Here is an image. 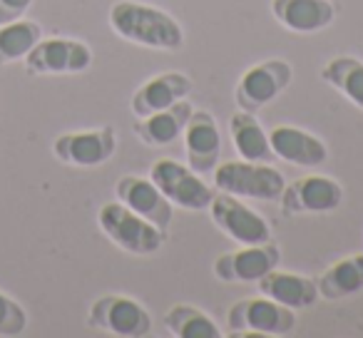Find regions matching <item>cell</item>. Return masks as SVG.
I'll use <instances>...</instances> for the list:
<instances>
[{"label":"cell","mask_w":363,"mask_h":338,"mask_svg":"<svg viewBox=\"0 0 363 338\" xmlns=\"http://www.w3.org/2000/svg\"><path fill=\"white\" fill-rule=\"evenodd\" d=\"M269 8L286 30L298 35L321 33L336 21V6L331 0H269Z\"/></svg>","instance_id":"17"},{"label":"cell","mask_w":363,"mask_h":338,"mask_svg":"<svg viewBox=\"0 0 363 338\" xmlns=\"http://www.w3.org/2000/svg\"><path fill=\"white\" fill-rule=\"evenodd\" d=\"M43 40V28L35 21H13L0 26V67L26 60V55Z\"/></svg>","instance_id":"24"},{"label":"cell","mask_w":363,"mask_h":338,"mask_svg":"<svg viewBox=\"0 0 363 338\" xmlns=\"http://www.w3.org/2000/svg\"><path fill=\"white\" fill-rule=\"evenodd\" d=\"M115 194H117V202L130 207L132 212L145 217L147 222H152L155 227H160L167 232V227L172 224L174 207H172V202L162 194V189L157 187L150 177L125 174V177L117 179Z\"/></svg>","instance_id":"13"},{"label":"cell","mask_w":363,"mask_h":338,"mask_svg":"<svg viewBox=\"0 0 363 338\" xmlns=\"http://www.w3.org/2000/svg\"><path fill=\"white\" fill-rule=\"evenodd\" d=\"M164 326L177 338H222V328L212 316L189 303H174L164 313Z\"/></svg>","instance_id":"23"},{"label":"cell","mask_w":363,"mask_h":338,"mask_svg":"<svg viewBox=\"0 0 363 338\" xmlns=\"http://www.w3.org/2000/svg\"><path fill=\"white\" fill-rule=\"evenodd\" d=\"M281 252L269 239L264 244H249L237 252H224L214 261V276L224 283H257L264 274L279 266Z\"/></svg>","instance_id":"12"},{"label":"cell","mask_w":363,"mask_h":338,"mask_svg":"<svg viewBox=\"0 0 363 338\" xmlns=\"http://www.w3.org/2000/svg\"><path fill=\"white\" fill-rule=\"evenodd\" d=\"M343 202V187L326 174H303L284 187L279 204L289 217L336 212Z\"/></svg>","instance_id":"9"},{"label":"cell","mask_w":363,"mask_h":338,"mask_svg":"<svg viewBox=\"0 0 363 338\" xmlns=\"http://www.w3.org/2000/svg\"><path fill=\"white\" fill-rule=\"evenodd\" d=\"M294 80V67L286 60H262L252 65L237 82L234 90V100H237L239 110L247 112H262L267 105H272Z\"/></svg>","instance_id":"8"},{"label":"cell","mask_w":363,"mask_h":338,"mask_svg":"<svg viewBox=\"0 0 363 338\" xmlns=\"http://www.w3.org/2000/svg\"><path fill=\"white\" fill-rule=\"evenodd\" d=\"M321 80L363 110V60L356 55H336L321 67Z\"/></svg>","instance_id":"22"},{"label":"cell","mask_w":363,"mask_h":338,"mask_svg":"<svg viewBox=\"0 0 363 338\" xmlns=\"http://www.w3.org/2000/svg\"><path fill=\"white\" fill-rule=\"evenodd\" d=\"M212 184L217 192H227L242 199L279 202L286 179L269 162L229 159L212 169Z\"/></svg>","instance_id":"2"},{"label":"cell","mask_w":363,"mask_h":338,"mask_svg":"<svg viewBox=\"0 0 363 338\" xmlns=\"http://www.w3.org/2000/svg\"><path fill=\"white\" fill-rule=\"evenodd\" d=\"M87 326L117 338H142L152 331V316L137 298L107 293L92 301L87 311Z\"/></svg>","instance_id":"7"},{"label":"cell","mask_w":363,"mask_h":338,"mask_svg":"<svg viewBox=\"0 0 363 338\" xmlns=\"http://www.w3.org/2000/svg\"><path fill=\"white\" fill-rule=\"evenodd\" d=\"M150 179L162 189L172 207L189 209V212H204L212 204L217 189L209 187L189 164H182L177 159H157L150 167Z\"/></svg>","instance_id":"5"},{"label":"cell","mask_w":363,"mask_h":338,"mask_svg":"<svg viewBox=\"0 0 363 338\" xmlns=\"http://www.w3.org/2000/svg\"><path fill=\"white\" fill-rule=\"evenodd\" d=\"M97 224L115 247H120L127 254H135V257H152L167 242L164 229L155 227L122 202L102 204L97 212Z\"/></svg>","instance_id":"3"},{"label":"cell","mask_w":363,"mask_h":338,"mask_svg":"<svg viewBox=\"0 0 363 338\" xmlns=\"http://www.w3.org/2000/svg\"><path fill=\"white\" fill-rule=\"evenodd\" d=\"M214 227L227 234L234 244L249 247V244H264L272 239V227L259 212H254L242 197L227 192H214L212 204L207 207Z\"/></svg>","instance_id":"6"},{"label":"cell","mask_w":363,"mask_h":338,"mask_svg":"<svg viewBox=\"0 0 363 338\" xmlns=\"http://www.w3.org/2000/svg\"><path fill=\"white\" fill-rule=\"evenodd\" d=\"M182 137H184L187 164L197 174L212 172L214 167L219 164V154H222V132H219V125L212 112L194 110L189 115V122L184 127V132H182Z\"/></svg>","instance_id":"14"},{"label":"cell","mask_w":363,"mask_h":338,"mask_svg":"<svg viewBox=\"0 0 363 338\" xmlns=\"http://www.w3.org/2000/svg\"><path fill=\"white\" fill-rule=\"evenodd\" d=\"M90 65V45L72 38H43L26 55L28 75H77Z\"/></svg>","instance_id":"10"},{"label":"cell","mask_w":363,"mask_h":338,"mask_svg":"<svg viewBox=\"0 0 363 338\" xmlns=\"http://www.w3.org/2000/svg\"><path fill=\"white\" fill-rule=\"evenodd\" d=\"M110 28L127 43L150 50L177 52L184 47V30L167 11L140 0H117L110 8Z\"/></svg>","instance_id":"1"},{"label":"cell","mask_w":363,"mask_h":338,"mask_svg":"<svg viewBox=\"0 0 363 338\" xmlns=\"http://www.w3.org/2000/svg\"><path fill=\"white\" fill-rule=\"evenodd\" d=\"M259 293L274 298L277 303L289 308H311L318 301V286L313 278L301 276V274L294 271H279L272 269L269 274H264L257 281Z\"/></svg>","instance_id":"19"},{"label":"cell","mask_w":363,"mask_h":338,"mask_svg":"<svg viewBox=\"0 0 363 338\" xmlns=\"http://www.w3.org/2000/svg\"><path fill=\"white\" fill-rule=\"evenodd\" d=\"M117 152V132L115 127H97L85 132H65L52 142V154L62 164L92 169L110 162Z\"/></svg>","instance_id":"11"},{"label":"cell","mask_w":363,"mask_h":338,"mask_svg":"<svg viewBox=\"0 0 363 338\" xmlns=\"http://www.w3.org/2000/svg\"><path fill=\"white\" fill-rule=\"evenodd\" d=\"M30 6H33V0H0V26L21 21Z\"/></svg>","instance_id":"26"},{"label":"cell","mask_w":363,"mask_h":338,"mask_svg":"<svg viewBox=\"0 0 363 338\" xmlns=\"http://www.w3.org/2000/svg\"><path fill=\"white\" fill-rule=\"evenodd\" d=\"M296 328L294 308L269 296L239 298L227 311V331L232 336H289Z\"/></svg>","instance_id":"4"},{"label":"cell","mask_w":363,"mask_h":338,"mask_svg":"<svg viewBox=\"0 0 363 338\" xmlns=\"http://www.w3.org/2000/svg\"><path fill=\"white\" fill-rule=\"evenodd\" d=\"M316 286L318 298H326V301H341L363 291V254H351L333 261L316 278Z\"/></svg>","instance_id":"21"},{"label":"cell","mask_w":363,"mask_h":338,"mask_svg":"<svg viewBox=\"0 0 363 338\" xmlns=\"http://www.w3.org/2000/svg\"><path fill=\"white\" fill-rule=\"evenodd\" d=\"M28 328V313L13 296L0 291V336L13 338L26 333Z\"/></svg>","instance_id":"25"},{"label":"cell","mask_w":363,"mask_h":338,"mask_svg":"<svg viewBox=\"0 0 363 338\" xmlns=\"http://www.w3.org/2000/svg\"><path fill=\"white\" fill-rule=\"evenodd\" d=\"M274 157L296 167H321L328 159V147L313 132L294 125H277L269 130Z\"/></svg>","instance_id":"15"},{"label":"cell","mask_w":363,"mask_h":338,"mask_svg":"<svg viewBox=\"0 0 363 338\" xmlns=\"http://www.w3.org/2000/svg\"><path fill=\"white\" fill-rule=\"evenodd\" d=\"M189 92H192V77L184 75V72H162V75L150 77L147 82H142L135 90L130 100L132 115L137 120L152 115L157 110H164V107L174 105L179 100H187Z\"/></svg>","instance_id":"16"},{"label":"cell","mask_w":363,"mask_h":338,"mask_svg":"<svg viewBox=\"0 0 363 338\" xmlns=\"http://www.w3.org/2000/svg\"><path fill=\"white\" fill-rule=\"evenodd\" d=\"M194 112V105L189 100H179L174 105L157 110L152 115L142 117L135 125V135L142 145L147 147H167L172 142H177L184 132L189 122V115Z\"/></svg>","instance_id":"18"},{"label":"cell","mask_w":363,"mask_h":338,"mask_svg":"<svg viewBox=\"0 0 363 338\" xmlns=\"http://www.w3.org/2000/svg\"><path fill=\"white\" fill-rule=\"evenodd\" d=\"M229 137L237 154L247 162H272L274 152L269 145V132L262 127L254 112L237 110L229 117Z\"/></svg>","instance_id":"20"}]
</instances>
